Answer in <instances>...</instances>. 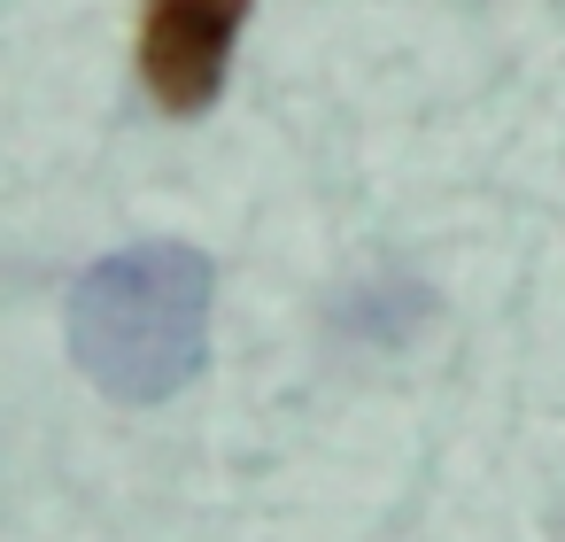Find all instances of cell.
<instances>
[{
    "mask_svg": "<svg viewBox=\"0 0 565 542\" xmlns=\"http://www.w3.org/2000/svg\"><path fill=\"white\" fill-rule=\"evenodd\" d=\"M217 272L186 241H140L102 256L71 287V357L117 403H163L210 364Z\"/></svg>",
    "mask_w": 565,
    "mask_h": 542,
    "instance_id": "cell-1",
    "label": "cell"
},
{
    "mask_svg": "<svg viewBox=\"0 0 565 542\" xmlns=\"http://www.w3.org/2000/svg\"><path fill=\"white\" fill-rule=\"evenodd\" d=\"M248 9L256 0H140V78L156 109L194 117L225 94Z\"/></svg>",
    "mask_w": 565,
    "mask_h": 542,
    "instance_id": "cell-2",
    "label": "cell"
}]
</instances>
